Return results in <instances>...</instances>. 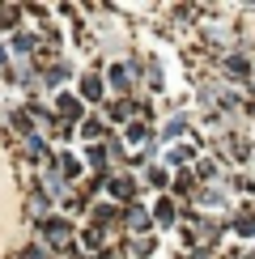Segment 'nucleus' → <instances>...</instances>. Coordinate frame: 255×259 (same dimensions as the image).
Masks as SVG:
<instances>
[{
    "label": "nucleus",
    "instance_id": "1",
    "mask_svg": "<svg viewBox=\"0 0 255 259\" xmlns=\"http://www.w3.org/2000/svg\"><path fill=\"white\" fill-rule=\"evenodd\" d=\"M42 238H47L51 246H64L68 242V225L64 221H42Z\"/></svg>",
    "mask_w": 255,
    "mask_h": 259
},
{
    "label": "nucleus",
    "instance_id": "2",
    "mask_svg": "<svg viewBox=\"0 0 255 259\" xmlns=\"http://www.w3.org/2000/svg\"><path fill=\"white\" fill-rule=\"evenodd\" d=\"M106 191H111L115 200H128V196H132V179H111V183H106Z\"/></svg>",
    "mask_w": 255,
    "mask_h": 259
},
{
    "label": "nucleus",
    "instance_id": "3",
    "mask_svg": "<svg viewBox=\"0 0 255 259\" xmlns=\"http://www.w3.org/2000/svg\"><path fill=\"white\" fill-rule=\"evenodd\" d=\"M81 94H85V98H102V85H98V77H85Z\"/></svg>",
    "mask_w": 255,
    "mask_h": 259
},
{
    "label": "nucleus",
    "instance_id": "4",
    "mask_svg": "<svg viewBox=\"0 0 255 259\" xmlns=\"http://www.w3.org/2000/svg\"><path fill=\"white\" fill-rule=\"evenodd\" d=\"M226 68L234 72V77H247V60H242V56H230V60H226Z\"/></svg>",
    "mask_w": 255,
    "mask_h": 259
},
{
    "label": "nucleus",
    "instance_id": "5",
    "mask_svg": "<svg viewBox=\"0 0 255 259\" xmlns=\"http://www.w3.org/2000/svg\"><path fill=\"white\" fill-rule=\"evenodd\" d=\"M191 187H196V179H191V175H179V179H175V191H179V196H191Z\"/></svg>",
    "mask_w": 255,
    "mask_h": 259
},
{
    "label": "nucleus",
    "instance_id": "6",
    "mask_svg": "<svg viewBox=\"0 0 255 259\" xmlns=\"http://www.w3.org/2000/svg\"><path fill=\"white\" fill-rule=\"evenodd\" d=\"M128 221H132V230H149V217H145L141 208H132V212H128Z\"/></svg>",
    "mask_w": 255,
    "mask_h": 259
},
{
    "label": "nucleus",
    "instance_id": "7",
    "mask_svg": "<svg viewBox=\"0 0 255 259\" xmlns=\"http://www.w3.org/2000/svg\"><path fill=\"white\" fill-rule=\"evenodd\" d=\"M81 242H85V246H102V230H85Z\"/></svg>",
    "mask_w": 255,
    "mask_h": 259
},
{
    "label": "nucleus",
    "instance_id": "8",
    "mask_svg": "<svg viewBox=\"0 0 255 259\" xmlns=\"http://www.w3.org/2000/svg\"><path fill=\"white\" fill-rule=\"evenodd\" d=\"M60 111H64V115H77L81 106H77V98H60Z\"/></svg>",
    "mask_w": 255,
    "mask_h": 259
},
{
    "label": "nucleus",
    "instance_id": "9",
    "mask_svg": "<svg viewBox=\"0 0 255 259\" xmlns=\"http://www.w3.org/2000/svg\"><path fill=\"white\" fill-rule=\"evenodd\" d=\"M81 132H85V136H102V123H98V119H85Z\"/></svg>",
    "mask_w": 255,
    "mask_h": 259
},
{
    "label": "nucleus",
    "instance_id": "10",
    "mask_svg": "<svg viewBox=\"0 0 255 259\" xmlns=\"http://www.w3.org/2000/svg\"><path fill=\"white\" fill-rule=\"evenodd\" d=\"M170 161H175V166H183V161H191V149H175V153H170Z\"/></svg>",
    "mask_w": 255,
    "mask_h": 259
},
{
    "label": "nucleus",
    "instance_id": "11",
    "mask_svg": "<svg viewBox=\"0 0 255 259\" xmlns=\"http://www.w3.org/2000/svg\"><path fill=\"white\" fill-rule=\"evenodd\" d=\"M111 81L119 85V90H128V68H115V72H111Z\"/></svg>",
    "mask_w": 255,
    "mask_h": 259
},
{
    "label": "nucleus",
    "instance_id": "12",
    "mask_svg": "<svg viewBox=\"0 0 255 259\" xmlns=\"http://www.w3.org/2000/svg\"><path fill=\"white\" fill-rule=\"evenodd\" d=\"M21 259H47V255H42L38 246H26V251H21Z\"/></svg>",
    "mask_w": 255,
    "mask_h": 259
}]
</instances>
